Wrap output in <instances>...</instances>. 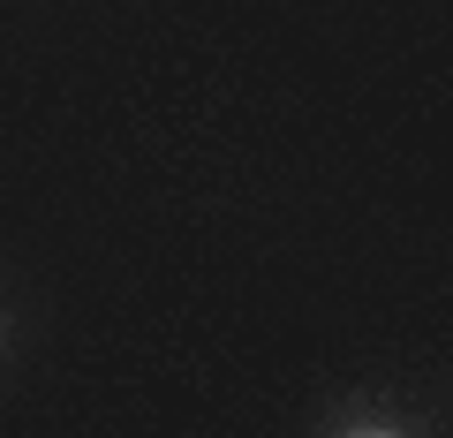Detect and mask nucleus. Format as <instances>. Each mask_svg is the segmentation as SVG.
I'll list each match as a JSON object with an SVG mask.
<instances>
[{
    "label": "nucleus",
    "mask_w": 453,
    "mask_h": 438,
    "mask_svg": "<svg viewBox=\"0 0 453 438\" xmlns=\"http://www.w3.org/2000/svg\"><path fill=\"white\" fill-rule=\"evenodd\" d=\"M348 438H393V431H348Z\"/></svg>",
    "instance_id": "f257e3e1"
}]
</instances>
